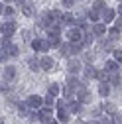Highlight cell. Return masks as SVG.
I'll use <instances>...</instances> for the list:
<instances>
[{
  "mask_svg": "<svg viewBox=\"0 0 122 124\" xmlns=\"http://www.w3.org/2000/svg\"><path fill=\"white\" fill-rule=\"evenodd\" d=\"M112 55H114V61L120 65V63H122V49H114V51H112Z\"/></svg>",
  "mask_w": 122,
  "mask_h": 124,
  "instance_id": "cell-37",
  "label": "cell"
},
{
  "mask_svg": "<svg viewBox=\"0 0 122 124\" xmlns=\"http://www.w3.org/2000/svg\"><path fill=\"white\" fill-rule=\"evenodd\" d=\"M47 43H49V47H57V49H59L61 38H47Z\"/></svg>",
  "mask_w": 122,
  "mask_h": 124,
  "instance_id": "cell-31",
  "label": "cell"
},
{
  "mask_svg": "<svg viewBox=\"0 0 122 124\" xmlns=\"http://www.w3.org/2000/svg\"><path fill=\"white\" fill-rule=\"evenodd\" d=\"M87 16H89V20L93 22V24H97V22L100 20V14H97L95 10H89V12H87Z\"/></svg>",
  "mask_w": 122,
  "mask_h": 124,
  "instance_id": "cell-30",
  "label": "cell"
},
{
  "mask_svg": "<svg viewBox=\"0 0 122 124\" xmlns=\"http://www.w3.org/2000/svg\"><path fill=\"white\" fill-rule=\"evenodd\" d=\"M114 24H116V26H114V28H116V30H118V32H122V18H120V16H118V18H116V20H114Z\"/></svg>",
  "mask_w": 122,
  "mask_h": 124,
  "instance_id": "cell-44",
  "label": "cell"
},
{
  "mask_svg": "<svg viewBox=\"0 0 122 124\" xmlns=\"http://www.w3.org/2000/svg\"><path fill=\"white\" fill-rule=\"evenodd\" d=\"M47 124H59V122H55V120H51V122H47Z\"/></svg>",
  "mask_w": 122,
  "mask_h": 124,
  "instance_id": "cell-54",
  "label": "cell"
},
{
  "mask_svg": "<svg viewBox=\"0 0 122 124\" xmlns=\"http://www.w3.org/2000/svg\"><path fill=\"white\" fill-rule=\"evenodd\" d=\"M106 34V26L102 24V22H97V24H93V36H97V38H102Z\"/></svg>",
  "mask_w": 122,
  "mask_h": 124,
  "instance_id": "cell-13",
  "label": "cell"
},
{
  "mask_svg": "<svg viewBox=\"0 0 122 124\" xmlns=\"http://www.w3.org/2000/svg\"><path fill=\"white\" fill-rule=\"evenodd\" d=\"M83 51V43L81 41H77V43H71V59L75 57V55H79Z\"/></svg>",
  "mask_w": 122,
  "mask_h": 124,
  "instance_id": "cell-25",
  "label": "cell"
},
{
  "mask_svg": "<svg viewBox=\"0 0 122 124\" xmlns=\"http://www.w3.org/2000/svg\"><path fill=\"white\" fill-rule=\"evenodd\" d=\"M75 124H87L85 120H77V122H75Z\"/></svg>",
  "mask_w": 122,
  "mask_h": 124,
  "instance_id": "cell-53",
  "label": "cell"
},
{
  "mask_svg": "<svg viewBox=\"0 0 122 124\" xmlns=\"http://www.w3.org/2000/svg\"><path fill=\"white\" fill-rule=\"evenodd\" d=\"M99 95H100L102 99H106V97L110 95V85H108V83H100V85H99Z\"/></svg>",
  "mask_w": 122,
  "mask_h": 124,
  "instance_id": "cell-22",
  "label": "cell"
},
{
  "mask_svg": "<svg viewBox=\"0 0 122 124\" xmlns=\"http://www.w3.org/2000/svg\"><path fill=\"white\" fill-rule=\"evenodd\" d=\"M97 79H99L100 83H108V79H110V77L106 75V71H99V73H97Z\"/></svg>",
  "mask_w": 122,
  "mask_h": 124,
  "instance_id": "cell-34",
  "label": "cell"
},
{
  "mask_svg": "<svg viewBox=\"0 0 122 124\" xmlns=\"http://www.w3.org/2000/svg\"><path fill=\"white\" fill-rule=\"evenodd\" d=\"M116 14H118V16H120V18H122V4H120V6H118V10H116Z\"/></svg>",
  "mask_w": 122,
  "mask_h": 124,
  "instance_id": "cell-50",
  "label": "cell"
},
{
  "mask_svg": "<svg viewBox=\"0 0 122 124\" xmlns=\"http://www.w3.org/2000/svg\"><path fill=\"white\" fill-rule=\"evenodd\" d=\"M16 104H18V112H20V116H22V118H28L30 112H32V108H30L26 102H16Z\"/></svg>",
  "mask_w": 122,
  "mask_h": 124,
  "instance_id": "cell-19",
  "label": "cell"
},
{
  "mask_svg": "<svg viewBox=\"0 0 122 124\" xmlns=\"http://www.w3.org/2000/svg\"><path fill=\"white\" fill-rule=\"evenodd\" d=\"M4 16H8V18L16 16V8L14 6H4Z\"/></svg>",
  "mask_w": 122,
  "mask_h": 124,
  "instance_id": "cell-35",
  "label": "cell"
},
{
  "mask_svg": "<svg viewBox=\"0 0 122 124\" xmlns=\"http://www.w3.org/2000/svg\"><path fill=\"white\" fill-rule=\"evenodd\" d=\"M38 120H41L43 124L51 122V120H53V110H51V108H47V106L39 108V110H38Z\"/></svg>",
  "mask_w": 122,
  "mask_h": 124,
  "instance_id": "cell-4",
  "label": "cell"
},
{
  "mask_svg": "<svg viewBox=\"0 0 122 124\" xmlns=\"http://www.w3.org/2000/svg\"><path fill=\"white\" fill-rule=\"evenodd\" d=\"M49 49H51V47H49V43H47V39H41V51H43V53H47Z\"/></svg>",
  "mask_w": 122,
  "mask_h": 124,
  "instance_id": "cell-41",
  "label": "cell"
},
{
  "mask_svg": "<svg viewBox=\"0 0 122 124\" xmlns=\"http://www.w3.org/2000/svg\"><path fill=\"white\" fill-rule=\"evenodd\" d=\"M83 61L87 65H91V63H93V53H83Z\"/></svg>",
  "mask_w": 122,
  "mask_h": 124,
  "instance_id": "cell-40",
  "label": "cell"
},
{
  "mask_svg": "<svg viewBox=\"0 0 122 124\" xmlns=\"http://www.w3.org/2000/svg\"><path fill=\"white\" fill-rule=\"evenodd\" d=\"M108 85H112V87H118V85H120V77H118V75H112L110 79H108Z\"/></svg>",
  "mask_w": 122,
  "mask_h": 124,
  "instance_id": "cell-38",
  "label": "cell"
},
{
  "mask_svg": "<svg viewBox=\"0 0 122 124\" xmlns=\"http://www.w3.org/2000/svg\"><path fill=\"white\" fill-rule=\"evenodd\" d=\"M104 8H106V2H104V0H95V4H93V8H91V10H95L97 14H102Z\"/></svg>",
  "mask_w": 122,
  "mask_h": 124,
  "instance_id": "cell-24",
  "label": "cell"
},
{
  "mask_svg": "<svg viewBox=\"0 0 122 124\" xmlns=\"http://www.w3.org/2000/svg\"><path fill=\"white\" fill-rule=\"evenodd\" d=\"M0 93H8V85H0Z\"/></svg>",
  "mask_w": 122,
  "mask_h": 124,
  "instance_id": "cell-49",
  "label": "cell"
},
{
  "mask_svg": "<svg viewBox=\"0 0 122 124\" xmlns=\"http://www.w3.org/2000/svg\"><path fill=\"white\" fill-rule=\"evenodd\" d=\"M0 14H4V4L0 2Z\"/></svg>",
  "mask_w": 122,
  "mask_h": 124,
  "instance_id": "cell-51",
  "label": "cell"
},
{
  "mask_svg": "<svg viewBox=\"0 0 122 124\" xmlns=\"http://www.w3.org/2000/svg\"><path fill=\"white\" fill-rule=\"evenodd\" d=\"M20 8H22V14H24V16H28V18H30V16H34V12H36L34 4L30 2V0H28V2H24V4L20 6Z\"/></svg>",
  "mask_w": 122,
  "mask_h": 124,
  "instance_id": "cell-15",
  "label": "cell"
},
{
  "mask_svg": "<svg viewBox=\"0 0 122 124\" xmlns=\"http://www.w3.org/2000/svg\"><path fill=\"white\" fill-rule=\"evenodd\" d=\"M99 124H112L110 118H99Z\"/></svg>",
  "mask_w": 122,
  "mask_h": 124,
  "instance_id": "cell-48",
  "label": "cell"
},
{
  "mask_svg": "<svg viewBox=\"0 0 122 124\" xmlns=\"http://www.w3.org/2000/svg\"><path fill=\"white\" fill-rule=\"evenodd\" d=\"M97 73H99V71H97L93 65H87V67L83 69V77H85L87 81H89V79H97Z\"/></svg>",
  "mask_w": 122,
  "mask_h": 124,
  "instance_id": "cell-17",
  "label": "cell"
},
{
  "mask_svg": "<svg viewBox=\"0 0 122 124\" xmlns=\"http://www.w3.org/2000/svg\"><path fill=\"white\" fill-rule=\"evenodd\" d=\"M110 122H112V124H122V116H120V114H114Z\"/></svg>",
  "mask_w": 122,
  "mask_h": 124,
  "instance_id": "cell-45",
  "label": "cell"
},
{
  "mask_svg": "<svg viewBox=\"0 0 122 124\" xmlns=\"http://www.w3.org/2000/svg\"><path fill=\"white\" fill-rule=\"evenodd\" d=\"M75 22H77V18H75L71 12H65L63 16H61V22H59V24H61V26H73V28H75Z\"/></svg>",
  "mask_w": 122,
  "mask_h": 124,
  "instance_id": "cell-10",
  "label": "cell"
},
{
  "mask_svg": "<svg viewBox=\"0 0 122 124\" xmlns=\"http://www.w3.org/2000/svg\"><path fill=\"white\" fill-rule=\"evenodd\" d=\"M28 67L32 69V71H41V69H39V59H38V57H32V59H30V61H28Z\"/></svg>",
  "mask_w": 122,
  "mask_h": 124,
  "instance_id": "cell-28",
  "label": "cell"
},
{
  "mask_svg": "<svg viewBox=\"0 0 122 124\" xmlns=\"http://www.w3.org/2000/svg\"><path fill=\"white\" fill-rule=\"evenodd\" d=\"M51 24H53V20H51V16H49V12H43L41 16H39V26L47 30V28H49Z\"/></svg>",
  "mask_w": 122,
  "mask_h": 124,
  "instance_id": "cell-16",
  "label": "cell"
},
{
  "mask_svg": "<svg viewBox=\"0 0 122 124\" xmlns=\"http://www.w3.org/2000/svg\"><path fill=\"white\" fill-rule=\"evenodd\" d=\"M87 124H99V120H91V122H87Z\"/></svg>",
  "mask_w": 122,
  "mask_h": 124,
  "instance_id": "cell-52",
  "label": "cell"
},
{
  "mask_svg": "<svg viewBox=\"0 0 122 124\" xmlns=\"http://www.w3.org/2000/svg\"><path fill=\"white\" fill-rule=\"evenodd\" d=\"M106 34H108V39H110V41H114V39H118V38H120V32H118L116 28H110V30H106Z\"/></svg>",
  "mask_w": 122,
  "mask_h": 124,
  "instance_id": "cell-29",
  "label": "cell"
},
{
  "mask_svg": "<svg viewBox=\"0 0 122 124\" xmlns=\"http://www.w3.org/2000/svg\"><path fill=\"white\" fill-rule=\"evenodd\" d=\"M81 43H83V47H87V45H91V43H93V34H87V36H83Z\"/></svg>",
  "mask_w": 122,
  "mask_h": 124,
  "instance_id": "cell-36",
  "label": "cell"
},
{
  "mask_svg": "<svg viewBox=\"0 0 122 124\" xmlns=\"http://www.w3.org/2000/svg\"><path fill=\"white\" fill-rule=\"evenodd\" d=\"M100 18H102V24H104V26H106V24H114V20H116V10L106 6V8L102 10V14H100Z\"/></svg>",
  "mask_w": 122,
  "mask_h": 124,
  "instance_id": "cell-2",
  "label": "cell"
},
{
  "mask_svg": "<svg viewBox=\"0 0 122 124\" xmlns=\"http://www.w3.org/2000/svg\"><path fill=\"white\" fill-rule=\"evenodd\" d=\"M47 95H49V97H53V99L59 95V85H57V83H51V85L47 87Z\"/></svg>",
  "mask_w": 122,
  "mask_h": 124,
  "instance_id": "cell-27",
  "label": "cell"
},
{
  "mask_svg": "<svg viewBox=\"0 0 122 124\" xmlns=\"http://www.w3.org/2000/svg\"><path fill=\"white\" fill-rule=\"evenodd\" d=\"M0 124H4V120H2V118H0Z\"/></svg>",
  "mask_w": 122,
  "mask_h": 124,
  "instance_id": "cell-55",
  "label": "cell"
},
{
  "mask_svg": "<svg viewBox=\"0 0 122 124\" xmlns=\"http://www.w3.org/2000/svg\"><path fill=\"white\" fill-rule=\"evenodd\" d=\"M59 53L63 55V57H69L71 59V43L67 41V43H61L59 45Z\"/></svg>",
  "mask_w": 122,
  "mask_h": 124,
  "instance_id": "cell-23",
  "label": "cell"
},
{
  "mask_svg": "<svg viewBox=\"0 0 122 124\" xmlns=\"http://www.w3.org/2000/svg\"><path fill=\"white\" fill-rule=\"evenodd\" d=\"M61 36V24H51L47 28V38H59Z\"/></svg>",
  "mask_w": 122,
  "mask_h": 124,
  "instance_id": "cell-14",
  "label": "cell"
},
{
  "mask_svg": "<svg viewBox=\"0 0 122 124\" xmlns=\"http://www.w3.org/2000/svg\"><path fill=\"white\" fill-rule=\"evenodd\" d=\"M6 2H10V0H6Z\"/></svg>",
  "mask_w": 122,
  "mask_h": 124,
  "instance_id": "cell-57",
  "label": "cell"
},
{
  "mask_svg": "<svg viewBox=\"0 0 122 124\" xmlns=\"http://www.w3.org/2000/svg\"><path fill=\"white\" fill-rule=\"evenodd\" d=\"M2 77H4V81H14V79H16V67H12V65L4 67Z\"/></svg>",
  "mask_w": 122,
  "mask_h": 124,
  "instance_id": "cell-11",
  "label": "cell"
},
{
  "mask_svg": "<svg viewBox=\"0 0 122 124\" xmlns=\"http://www.w3.org/2000/svg\"><path fill=\"white\" fill-rule=\"evenodd\" d=\"M2 51H6L8 57H18V55H20V47H18V45H14V43L10 45L8 49H2Z\"/></svg>",
  "mask_w": 122,
  "mask_h": 124,
  "instance_id": "cell-26",
  "label": "cell"
},
{
  "mask_svg": "<svg viewBox=\"0 0 122 124\" xmlns=\"http://www.w3.org/2000/svg\"><path fill=\"white\" fill-rule=\"evenodd\" d=\"M26 104L32 108V110H39V108H43V99L39 95H32V97H28Z\"/></svg>",
  "mask_w": 122,
  "mask_h": 124,
  "instance_id": "cell-3",
  "label": "cell"
},
{
  "mask_svg": "<svg viewBox=\"0 0 122 124\" xmlns=\"http://www.w3.org/2000/svg\"><path fill=\"white\" fill-rule=\"evenodd\" d=\"M118 69H120V65L116 63L114 59H108V61L104 63V71H106V75H108V77L116 75V73H118Z\"/></svg>",
  "mask_w": 122,
  "mask_h": 124,
  "instance_id": "cell-7",
  "label": "cell"
},
{
  "mask_svg": "<svg viewBox=\"0 0 122 124\" xmlns=\"http://www.w3.org/2000/svg\"><path fill=\"white\" fill-rule=\"evenodd\" d=\"M22 36H24V39H26V41H30V38H32V34H30L28 30H26V32H22ZM32 39H34V38H32Z\"/></svg>",
  "mask_w": 122,
  "mask_h": 124,
  "instance_id": "cell-47",
  "label": "cell"
},
{
  "mask_svg": "<svg viewBox=\"0 0 122 124\" xmlns=\"http://www.w3.org/2000/svg\"><path fill=\"white\" fill-rule=\"evenodd\" d=\"M67 39H69V43H77V41L83 39V32H81L79 28H71L69 32H67Z\"/></svg>",
  "mask_w": 122,
  "mask_h": 124,
  "instance_id": "cell-6",
  "label": "cell"
},
{
  "mask_svg": "<svg viewBox=\"0 0 122 124\" xmlns=\"http://www.w3.org/2000/svg\"><path fill=\"white\" fill-rule=\"evenodd\" d=\"M77 101H79L81 104L93 102V95H91V93H89V89H87V91H81V93H77Z\"/></svg>",
  "mask_w": 122,
  "mask_h": 124,
  "instance_id": "cell-12",
  "label": "cell"
},
{
  "mask_svg": "<svg viewBox=\"0 0 122 124\" xmlns=\"http://www.w3.org/2000/svg\"><path fill=\"white\" fill-rule=\"evenodd\" d=\"M102 47H104V49H110V47H112V41H110V39H104V41H102Z\"/></svg>",
  "mask_w": 122,
  "mask_h": 124,
  "instance_id": "cell-46",
  "label": "cell"
},
{
  "mask_svg": "<svg viewBox=\"0 0 122 124\" xmlns=\"http://www.w3.org/2000/svg\"><path fill=\"white\" fill-rule=\"evenodd\" d=\"M53 104H55V99H53V97H49V95H45V97H43V106L51 108Z\"/></svg>",
  "mask_w": 122,
  "mask_h": 124,
  "instance_id": "cell-32",
  "label": "cell"
},
{
  "mask_svg": "<svg viewBox=\"0 0 122 124\" xmlns=\"http://www.w3.org/2000/svg\"><path fill=\"white\" fill-rule=\"evenodd\" d=\"M6 61H8V53L0 49V63H6Z\"/></svg>",
  "mask_w": 122,
  "mask_h": 124,
  "instance_id": "cell-43",
  "label": "cell"
},
{
  "mask_svg": "<svg viewBox=\"0 0 122 124\" xmlns=\"http://www.w3.org/2000/svg\"><path fill=\"white\" fill-rule=\"evenodd\" d=\"M61 6H63V8H73L75 6V0H61Z\"/></svg>",
  "mask_w": 122,
  "mask_h": 124,
  "instance_id": "cell-39",
  "label": "cell"
},
{
  "mask_svg": "<svg viewBox=\"0 0 122 124\" xmlns=\"http://www.w3.org/2000/svg\"><path fill=\"white\" fill-rule=\"evenodd\" d=\"M67 71H69V75H71V77H75L79 71H83V63H81L77 57H73V59H69V61H67Z\"/></svg>",
  "mask_w": 122,
  "mask_h": 124,
  "instance_id": "cell-1",
  "label": "cell"
},
{
  "mask_svg": "<svg viewBox=\"0 0 122 124\" xmlns=\"http://www.w3.org/2000/svg\"><path fill=\"white\" fill-rule=\"evenodd\" d=\"M12 45V41H10V38H2V49H8Z\"/></svg>",
  "mask_w": 122,
  "mask_h": 124,
  "instance_id": "cell-42",
  "label": "cell"
},
{
  "mask_svg": "<svg viewBox=\"0 0 122 124\" xmlns=\"http://www.w3.org/2000/svg\"><path fill=\"white\" fill-rule=\"evenodd\" d=\"M81 108H83V104H81L79 101H69L67 106H65V110H67L69 114H79V112H81Z\"/></svg>",
  "mask_w": 122,
  "mask_h": 124,
  "instance_id": "cell-9",
  "label": "cell"
},
{
  "mask_svg": "<svg viewBox=\"0 0 122 124\" xmlns=\"http://www.w3.org/2000/svg\"><path fill=\"white\" fill-rule=\"evenodd\" d=\"M57 122H59V124H67V122H69V112L65 110V108L57 110Z\"/></svg>",
  "mask_w": 122,
  "mask_h": 124,
  "instance_id": "cell-20",
  "label": "cell"
},
{
  "mask_svg": "<svg viewBox=\"0 0 122 124\" xmlns=\"http://www.w3.org/2000/svg\"><path fill=\"white\" fill-rule=\"evenodd\" d=\"M79 83H81V81L77 79V77H69V79H67V85H65V87H67L71 93H77V89H79Z\"/></svg>",
  "mask_w": 122,
  "mask_h": 124,
  "instance_id": "cell-18",
  "label": "cell"
},
{
  "mask_svg": "<svg viewBox=\"0 0 122 124\" xmlns=\"http://www.w3.org/2000/svg\"><path fill=\"white\" fill-rule=\"evenodd\" d=\"M100 110H104L106 114H112V116H114V114H116V106H114L112 102H102V104H100Z\"/></svg>",
  "mask_w": 122,
  "mask_h": 124,
  "instance_id": "cell-21",
  "label": "cell"
},
{
  "mask_svg": "<svg viewBox=\"0 0 122 124\" xmlns=\"http://www.w3.org/2000/svg\"><path fill=\"white\" fill-rule=\"evenodd\" d=\"M53 67H55V61H53L49 55H45V57L39 59V69H41V71H51Z\"/></svg>",
  "mask_w": 122,
  "mask_h": 124,
  "instance_id": "cell-8",
  "label": "cell"
},
{
  "mask_svg": "<svg viewBox=\"0 0 122 124\" xmlns=\"http://www.w3.org/2000/svg\"><path fill=\"white\" fill-rule=\"evenodd\" d=\"M0 34H2V26H0Z\"/></svg>",
  "mask_w": 122,
  "mask_h": 124,
  "instance_id": "cell-56",
  "label": "cell"
},
{
  "mask_svg": "<svg viewBox=\"0 0 122 124\" xmlns=\"http://www.w3.org/2000/svg\"><path fill=\"white\" fill-rule=\"evenodd\" d=\"M0 26H2V34H4V38H12L14 34H16V22L8 20V22L0 24Z\"/></svg>",
  "mask_w": 122,
  "mask_h": 124,
  "instance_id": "cell-5",
  "label": "cell"
},
{
  "mask_svg": "<svg viewBox=\"0 0 122 124\" xmlns=\"http://www.w3.org/2000/svg\"><path fill=\"white\" fill-rule=\"evenodd\" d=\"M32 49L34 51H41V39L39 38H34L32 39Z\"/></svg>",
  "mask_w": 122,
  "mask_h": 124,
  "instance_id": "cell-33",
  "label": "cell"
}]
</instances>
